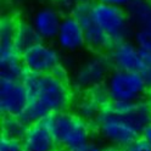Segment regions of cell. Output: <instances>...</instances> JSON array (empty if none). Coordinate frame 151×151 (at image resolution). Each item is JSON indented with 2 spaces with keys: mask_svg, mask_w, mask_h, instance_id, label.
Returning <instances> with one entry per match:
<instances>
[{
  "mask_svg": "<svg viewBox=\"0 0 151 151\" xmlns=\"http://www.w3.org/2000/svg\"><path fill=\"white\" fill-rule=\"evenodd\" d=\"M112 70V65L105 52H93L73 67L70 74L71 88L78 93L89 91L105 84Z\"/></svg>",
  "mask_w": 151,
  "mask_h": 151,
  "instance_id": "obj_3",
  "label": "cell"
},
{
  "mask_svg": "<svg viewBox=\"0 0 151 151\" xmlns=\"http://www.w3.org/2000/svg\"><path fill=\"white\" fill-rule=\"evenodd\" d=\"M104 151H117V150L113 147H109V149H104Z\"/></svg>",
  "mask_w": 151,
  "mask_h": 151,
  "instance_id": "obj_27",
  "label": "cell"
},
{
  "mask_svg": "<svg viewBox=\"0 0 151 151\" xmlns=\"http://www.w3.org/2000/svg\"><path fill=\"white\" fill-rule=\"evenodd\" d=\"M145 100L149 102V105L151 106V84L149 86V89H147V93H146V98H145Z\"/></svg>",
  "mask_w": 151,
  "mask_h": 151,
  "instance_id": "obj_25",
  "label": "cell"
},
{
  "mask_svg": "<svg viewBox=\"0 0 151 151\" xmlns=\"http://www.w3.org/2000/svg\"><path fill=\"white\" fill-rule=\"evenodd\" d=\"M117 151H151V149L146 144V141L140 137L139 139L133 141L132 144H129V145H127L124 147H122V149H118Z\"/></svg>",
  "mask_w": 151,
  "mask_h": 151,
  "instance_id": "obj_20",
  "label": "cell"
},
{
  "mask_svg": "<svg viewBox=\"0 0 151 151\" xmlns=\"http://www.w3.org/2000/svg\"><path fill=\"white\" fill-rule=\"evenodd\" d=\"M54 3L59 10L71 14L73 11V9L79 3V0H54Z\"/></svg>",
  "mask_w": 151,
  "mask_h": 151,
  "instance_id": "obj_21",
  "label": "cell"
},
{
  "mask_svg": "<svg viewBox=\"0 0 151 151\" xmlns=\"http://www.w3.org/2000/svg\"><path fill=\"white\" fill-rule=\"evenodd\" d=\"M105 88L111 102H134L146 98L149 83L139 72L113 68L105 82Z\"/></svg>",
  "mask_w": 151,
  "mask_h": 151,
  "instance_id": "obj_5",
  "label": "cell"
},
{
  "mask_svg": "<svg viewBox=\"0 0 151 151\" xmlns=\"http://www.w3.org/2000/svg\"><path fill=\"white\" fill-rule=\"evenodd\" d=\"M110 107L140 132L151 124V106L145 99L134 102H111Z\"/></svg>",
  "mask_w": 151,
  "mask_h": 151,
  "instance_id": "obj_14",
  "label": "cell"
},
{
  "mask_svg": "<svg viewBox=\"0 0 151 151\" xmlns=\"http://www.w3.org/2000/svg\"><path fill=\"white\" fill-rule=\"evenodd\" d=\"M22 82L28 93V106L21 117L28 126L70 107L72 102L70 81L62 79L54 73L27 72Z\"/></svg>",
  "mask_w": 151,
  "mask_h": 151,
  "instance_id": "obj_1",
  "label": "cell"
},
{
  "mask_svg": "<svg viewBox=\"0 0 151 151\" xmlns=\"http://www.w3.org/2000/svg\"><path fill=\"white\" fill-rule=\"evenodd\" d=\"M93 127L105 143L117 150L132 144L141 137V132L127 119L113 112L110 105L101 111L93 123Z\"/></svg>",
  "mask_w": 151,
  "mask_h": 151,
  "instance_id": "obj_4",
  "label": "cell"
},
{
  "mask_svg": "<svg viewBox=\"0 0 151 151\" xmlns=\"http://www.w3.org/2000/svg\"><path fill=\"white\" fill-rule=\"evenodd\" d=\"M79 151H104V149L102 147H100L98 144H95V143H90L89 144H87L84 147H82Z\"/></svg>",
  "mask_w": 151,
  "mask_h": 151,
  "instance_id": "obj_24",
  "label": "cell"
},
{
  "mask_svg": "<svg viewBox=\"0 0 151 151\" xmlns=\"http://www.w3.org/2000/svg\"><path fill=\"white\" fill-rule=\"evenodd\" d=\"M133 40L144 52L145 58L151 62V32L150 31H134Z\"/></svg>",
  "mask_w": 151,
  "mask_h": 151,
  "instance_id": "obj_18",
  "label": "cell"
},
{
  "mask_svg": "<svg viewBox=\"0 0 151 151\" xmlns=\"http://www.w3.org/2000/svg\"><path fill=\"white\" fill-rule=\"evenodd\" d=\"M55 42L61 51L67 54H74L87 48L83 27L73 15L63 16Z\"/></svg>",
  "mask_w": 151,
  "mask_h": 151,
  "instance_id": "obj_11",
  "label": "cell"
},
{
  "mask_svg": "<svg viewBox=\"0 0 151 151\" xmlns=\"http://www.w3.org/2000/svg\"><path fill=\"white\" fill-rule=\"evenodd\" d=\"M126 11L135 31L151 32V0H134Z\"/></svg>",
  "mask_w": 151,
  "mask_h": 151,
  "instance_id": "obj_15",
  "label": "cell"
},
{
  "mask_svg": "<svg viewBox=\"0 0 151 151\" xmlns=\"http://www.w3.org/2000/svg\"><path fill=\"white\" fill-rule=\"evenodd\" d=\"M42 39L35 32L33 24L31 21H24V20H17L16 26V32H15V46L16 49L21 54L29 49L34 44L39 43Z\"/></svg>",
  "mask_w": 151,
  "mask_h": 151,
  "instance_id": "obj_16",
  "label": "cell"
},
{
  "mask_svg": "<svg viewBox=\"0 0 151 151\" xmlns=\"http://www.w3.org/2000/svg\"><path fill=\"white\" fill-rule=\"evenodd\" d=\"M21 59L27 72L35 74L54 73L62 63V58L59 49L49 42L34 44L21 54Z\"/></svg>",
  "mask_w": 151,
  "mask_h": 151,
  "instance_id": "obj_7",
  "label": "cell"
},
{
  "mask_svg": "<svg viewBox=\"0 0 151 151\" xmlns=\"http://www.w3.org/2000/svg\"><path fill=\"white\" fill-rule=\"evenodd\" d=\"M21 143L23 151H59L60 149L46 119L28 126Z\"/></svg>",
  "mask_w": 151,
  "mask_h": 151,
  "instance_id": "obj_12",
  "label": "cell"
},
{
  "mask_svg": "<svg viewBox=\"0 0 151 151\" xmlns=\"http://www.w3.org/2000/svg\"><path fill=\"white\" fill-rule=\"evenodd\" d=\"M62 14L56 6L44 5L33 12L31 23L43 42L55 40L62 22Z\"/></svg>",
  "mask_w": 151,
  "mask_h": 151,
  "instance_id": "obj_13",
  "label": "cell"
},
{
  "mask_svg": "<svg viewBox=\"0 0 151 151\" xmlns=\"http://www.w3.org/2000/svg\"><path fill=\"white\" fill-rule=\"evenodd\" d=\"M90 14L94 22L110 37L113 43L133 37L134 28L130 23L126 9L112 6L100 0L91 4Z\"/></svg>",
  "mask_w": 151,
  "mask_h": 151,
  "instance_id": "obj_6",
  "label": "cell"
},
{
  "mask_svg": "<svg viewBox=\"0 0 151 151\" xmlns=\"http://www.w3.org/2000/svg\"><path fill=\"white\" fill-rule=\"evenodd\" d=\"M91 4L78 3L73 9L71 15H73L82 24L84 37H86V46L93 52H107L112 46L113 42L110 37L104 32L91 17Z\"/></svg>",
  "mask_w": 151,
  "mask_h": 151,
  "instance_id": "obj_9",
  "label": "cell"
},
{
  "mask_svg": "<svg viewBox=\"0 0 151 151\" xmlns=\"http://www.w3.org/2000/svg\"><path fill=\"white\" fill-rule=\"evenodd\" d=\"M0 151H23L21 140L1 135V138H0Z\"/></svg>",
  "mask_w": 151,
  "mask_h": 151,
  "instance_id": "obj_19",
  "label": "cell"
},
{
  "mask_svg": "<svg viewBox=\"0 0 151 151\" xmlns=\"http://www.w3.org/2000/svg\"><path fill=\"white\" fill-rule=\"evenodd\" d=\"M28 128V124L20 116H3L1 135L21 140Z\"/></svg>",
  "mask_w": 151,
  "mask_h": 151,
  "instance_id": "obj_17",
  "label": "cell"
},
{
  "mask_svg": "<svg viewBox=\"0 0 151 151\" xmlns=\"http://www.w3.org/2000/svg\"><path fill=\"white\" fill-rule=\"evenodd\" d=\"M28 106V93L22 81L0 78L1 116H22Z\"/></svg>",
  "mask_w": 151,
  "mask_h": 151,
  "instance_id": "obj_10",
  "label": "cell"
},
{
  "mask_svg": "<svg viewBox=\"0 0 151 151\" xmlns=\"http://www.w3.org/2000/svg\"><path fill=\"white\" fill-rule=\"evenodd\" d=\"M98 1H100V0H79V3H89V4H94Z\"/></svg>",
  "mask_w": 151,
  "mask_h": 151,
  "instance_id": "obj_26",
  "label": "cell"
},
{
  "mask_svg": "<svg viewBox=\"0 0 151 151\" xmlns=\"http://www.w3.org/2000/svg\"><path fill=\"white\" fill-rule=\"evenodd\" d=\"M101 1L106 3L109 5L116 6V7H122V9H127L134 0H101Z\"/></svg>",
  "mask_w": 151,
  "mask_h": 151,
  "instance_id": "obj_22",
  "label": "cell"
},
{
  "mask_svg": "<svg viewBox=\"0 0 151 151\" xmlns=\"http://www.w3.org/2000/svg\"><path fill=\"white\" fill-rule=\"evenodd\" d=\"M59 147L63 151H79L90 143L93 124L73 111H62L46 118Z\"/></svg>",
  "mask_w": 151,
  "mask_h": 151,
  "instance_id": "obj_2",
  "label": "cell"
},
{
  "mask_svg": "<svg viewBox=\"0 0 151 151\" xmlns=\"http://www.w3.org/2000/svg\"><path fill=\"white\" fill-rule=\"evenodd\" d=\"M141 138L146 141V144L151 149V124H149L143 132H141Z\"/></svg>",
  "mask_w": 151,
  "mask_h": 151,
  "instance_id": "obj_23",
  "label": "cell"
},
{
  "mask_svg": "<svg viewBox=\"0 0 151 151\" xmlns=\"http://www.w3.org/2000/svg\"><path fill=\"white\" fill-rule=\"evenodd\" d=\"M112 68L139 72L144 76L149 67V61L135 42L124 39L113 43L106 52Z\"/></svg>",
  "mask_w": 151,
  "mask_h": 151,
  "instance_id": "obj_8",
  "label": "cell"
}]
</instances>
